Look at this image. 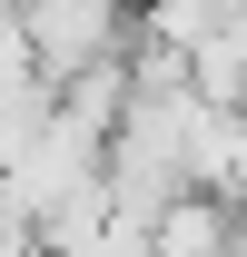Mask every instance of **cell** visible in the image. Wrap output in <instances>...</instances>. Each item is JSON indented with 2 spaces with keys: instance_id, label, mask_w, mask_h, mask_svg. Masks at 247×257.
Here are the masks:
<instances>
[{
  "instance_id": "obj_1",
  "label": "cell",
  "mask_w": 247,
  "mask_h": 257,
  "mask_svg": "<svg viewBox=\"0 0 247 257\" xmlns=\"http://www.w3.org/2000/svg\"><path fill=\"white\" fill-rule=\"evenodd\" d=\"M129 30H139V0H10V40L30 50V69L50 89L99 69V60H119Z\"/></svg>"
}]
</instances>
